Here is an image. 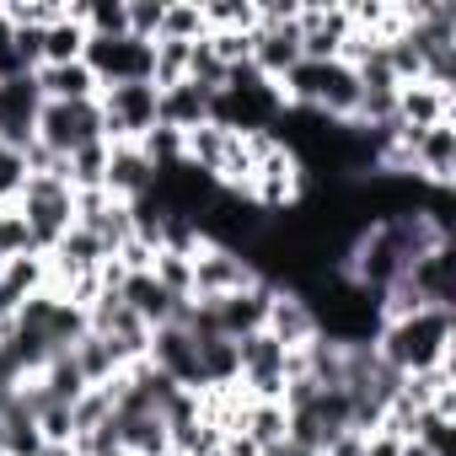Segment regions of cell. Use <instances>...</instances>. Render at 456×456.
<instances>
[{"label":"cell","mask_w":456,"mask_h":456,"mask_svg":"<svg viewBox=\"0 0 456 456\" xmlns=\"http://www.w3.org/2000/svg\"><path fill=\"white\" fill-rule=\"evenodd\" d=\"M156 124L161 129H177V134H193L199 124H209V92H199L193 81L161 86L156 92Z\"/></svg>","instance_id":"cell-14"},{"label":"cell","mask_w":456,"mask_h":456,"mask_svg":"<svg viewBox=\"0 0 456 456\" xmlns=\"http://www.w3.org/2000/svg\"><path fill=\"white\" fill-rule=\"evenodd\" d=\"M60 177H65L76 193H86V188H102V177H108V140H97V145H81L76 156H65Z\"/></svg>","instance_id":"cell-21"},{"label":"cell","mask_w":456,"mask_h":456,"mask_svg":"<svg viewBox=\"0 0 456 456\" xmlns=\"http://www.w3.org/2000/svg\"><path fill=\"white\" fill-rule=\"evenodd\" d=\"M38 81L33 76H17V81H0V145L12 151H28L33 145V129H38Z\"/></svg>","instance_id":"cell-8"},{"label":"cell","mask_w":456,"mask_h":456,"mask_svg":"<svg viewBox=\"0 0 456 456\" xmlns=\"http://www.w3.org/2000/svg\"><path fill=\"white\" fill-rule=\"evenodd\" d=\"M12 258H44L33 248V232H28V220L17 204H0V264H12Z\"/></svg>","instance_id":"cell-25"},{"label":"cell","mask_w":456,"mask_h":456,"mask_svg":"<svg viewBox=\"0 0 456 456\" xmlns=\"http://www.w3.org/2000/svg\"><path fill=\"white\" fill-rule=\"evenodd\" d=\"M264 333H269V338H280V344L296 354V349H306V344H312L322 328H317V312H312V301H306L301 290H274Z\"/></svg>","instance_id":"cell-12"},{"label":"cell","mask_w":456,"mask_h":456,"mask_svg":"<svg viewBox=\"0 0 456 456\" xmlns=\"http://www.w3.org/2000/svg\"><path fill=\"white\" fill-rule=\"evenodd\" d=\"M301 54L306 60H344V44L354 38L349 6H301Z\"/></svg>","instance_id":"cell-7"},{"label":"cell","mask_w":456,"mask_h":456,"mask_svg":"<svg viewBox=\"0 0 456 456\" xmlns=\"http://www.w3.org/2000/svg\"><path fill=\"white\" fill-rule=\"evenodd\" d=\"M204 28L209 33H253L258 28V6L253 0H204Z\"/></svg>","instance_id":"cell-22"},{"label":"cell","mask_w":456,"mask_h":456,"mask_svg":"<svg viewBox=\"0 0 456 456\" xmlns=\"http://www.w3.org/2000/svg\"><path fill=\"white\" fill-rule=\"evenodd\" d=\"M129 0H86V38H124Z\"/></svg>","instance_id":"cell-26"},{"label":"cell","mask_w":456,"mask_h":456,"mask_svg":"<svg viewBox=\"0 0 456 456\" xmlns=\"http://www.w3.org/2000/svg\"><path fill=\"white\" fill-rule=\"evenodd\" d=\"M156 161L140 151V145H108V177H102V188L118 199V204H140L151 188H156Z\"/></svg>","instance_id":"cell-10"},{"label":"cell","mask_w":456,"mask_h":456,"mask_svg":"<svg viewBox=\"0 0 456 456\" xmlns=\"http://www.w3.org/2000/svg\"><path fill=\"white\" fill-rule=\"evenodd\" d=\"M145 360H151L167 381H177L183 392H199V354H193V333H188V328H177V322L156 328Z\"/></svg>","instance_id":"cell-11"},{"label":"cell","mask_w":456,"mask_h":456,"mask_svg":"<svg viewBox=\"0 0 456 456\" xmlns=\"http://www.w3.org/2000/svg\"><path fill=\"white\" fill-rule=\"evenodd\" d=\"M33 81H38L44 102H97V92H102L97 76L86 70V60H76V65H38Z\"/></svg>","instance_id":"cell-15"},{"label":"cell","mask_w":456,"mask_h":456,"mask_svg":"<svg viewBox=\"0 0 456 456\" xmlns=\"http://www.w3.org/2000/svg\"><path fill=\"white\" fill-rule=\"evenodd\" d=\"M33 140L65 161V156H76L81 145L108 140V134H102V108H97V102H44Z\"/></svg>","instance_id":"cell-4"},{"label":"cell","mask_w":456,"mask_h":456,"mask_svg":"<svg viewBox=\"0 0 456 456\" xmlns=\"http://www.w3.org/2000/svg\"><path fill=\"white\" fill-rule=\"evenodd\" d=\"M49 440L38 429V413L22 403V392H12V403L0 408V451L6 456H38Z\"/></svg>","instance_id":"cell-17"},{"label":"cell","mask_w":456,"mask_h":456,"mask_svg":"<svg viewBox=\"0 0 456 456\" xmlns=\"http://www.w3.org/2000/svg\"><path fill=\"white\" fill-rule=\"evenodd\" d=\"M86 70L97 76V86H124V81H151L156 70V44L140 38H86ZM156 86V81H151Z\"/></svg>","instance_id":"cell-5"},{"label":"cell","mask_w":456,"mask_h":456,"mask_svg":"<svg viewBox=\"0 0 456 456\" xmlns=\"http://www.w3.org/2000/svg\"><path fill=\"white\" fill-rule=\"evenodd\" d=\"M161 38H172V44H204V38H209V28H204V12H199V0H167Z\"/></svg>","instance_id":"cell-23"},{"label":"cell","mask_w":456,"mask_h":456,"mask_svg":"<svg viewBox=\"0 0 456 456\" xmlns=\"http://www.w3.org/2000/svg\"><path fill=\"white\" fill-rule=\"evenodd\" d=\"M237 429H242V435H248V440H253L264 456H269V451H274V445L290 435V413H285L280 403H242V419H237Z\"/></svg>","instance_id":"cell-18"},{"label":"cell","mask_w":456,"mask_h":456,"mask_svg":"<svg viewBox=\"0 0 456 456\" xmlns=\"http://www.w3.org/2000/svg\"><path fill=\"white\" fill-rule=\"evenodd\" d=\"M38 54H44V65H76L86 54V28L65 12L54 28H44V49Z\"/></svg>","instance_id":"cell-19"},{"label":"cell","mask_w":456,"mask_h":456,"mask_svg":"<svg viewBox=\"0 0 456 456\" xmlns=\"http://www.w3.org/2000/svg\"><path fill=\"white\" fill-rule=\"evenodd\" d=\"M102 108V134L108 145H140L156 129V86L151 81H124V86H102L97 92Z\"/></svg>","instance_id":"cell-3"},{"label":"cell","mask_w":456,"mask_h":456,"mask_svg":"<svg viewBox=\"0 0 456 456\" xmlns=\"http://www.w3.org/2000/svg\"><path fill=\"white\" fill-rule=\"evenodd\" d=\"M118 296H124V306H129L151 333L167 328V322H177V312H183V301H177L151 269H145V274H124V280H118Z\"/></svg>","instance_id":"cell-13"},{"label":"cell","mask_w":456,"mask_h":456,"mask_svg":"<svg viewBox=\"0 0 456 456\" xmlns=\"http://www.w3.org/2000/svg\"><path fill=\"white\" fill-rule=\"evenodd\" d=\"M140 151H145V156L156 161V172H161V167H177V161H183V134H177V129H161V124H156V129H151V134L140 140Z\"/></svg>","instance_id":"cell-29"},{"label":"cell","mask_w":456,"mask_h":456,"mask_svg":"<svg viewBox=\"0 0 456 456\" xmlns=\"http://www.w3.org/2000/svg\"><path fill=\"white\" fill-rule=\"evenodd\" d=\"M113 456H129V451H113Z\"/></svg>","instance_id":"cell-33"},{"label":"cell","mask_w":456,"mask_h":456,"mask_svg":"<svg viewBox=\"0 0 456 456\" xmlns=\"http://www.w3.org/2000/svg\"><path fill=\"white\" fill-rule=\"evenodd\" d=\"M445 118H456L451 92L424 86V81H408V86L397 92V124H403V129H429V124H445Z\"/></svg>","instance_id":"cell-16"},{"label":"cell","mask_w":456,"mask_h":456,"mask_svg":"<svg viewBox=\"0 0 456 456\" xmlns=\"http://www.w3.org/2000/svg\"><path fill=\"white\" fill-rule=\"evenodd\" d=\"M49 285V264L44 258H12V264H0V290H6L12 306H22L28 296H38Z\"/></svg>","instance_id":"cell-20"},{"label":"cell","mask_w":456,"mask_h":456,"mask_svg":"<svg viewBox=\"0 0 456 456\" xmlns=\"http://www.w3.org/2000/svg\"><path fill=\"white\" fill-rule=\"evenodd\" d=\"M188 49H193V44H172V38H156V70H151L156 92H161V86H177V81L188 76Z\"/></svg>","instance_id":"cell-27"},{"label":"cell","mask_w":456,"mask_h":456,"mask_svg":"<svg viewBox=\"0 0 456 456\" xmlns=\"http://www.w3.org/2000/svg\"><path fill=\"white\" fill-rule=\"evenodd\" d=\"M0 456H6V451H0Z\"/></svg>","instance_id":"cell-34"},{"label":"cell","mask_w":456,"mask_h":456,"mask_svg":"<svg viewBox=\"0 0 456 456\" xmlns=\"http://www.w3.org/2000/svg\"><path fill=\"white\" fill-rule=\"evenodd\" d=\"M248 285H258V269L242 253L215 248V242H204L193 253V301H220V296H237Z\"/></svg>","instance_id":"cell-6"},{"label":"cell","mask_w":456,"mask_h":456,"mask_svg":"<svg viewBox=\"0 0 456 456\" xmlns=\"http://www.w3.org/2000/svg\"><path fill=\"white\" fill-rule=\"evenodd\" d=\"M167 456H183V451H167Z\"/></svg>","instance_id":"cell-32"},{"label":"cell","mask_w":456,"mask_h":456,"mask_svg":"<svg viewBox=\"0 0 456 456\" xmlns=\"http://www.w3.org/2000/svg\"><path fill=\"white\" fill-rule=\"evenodd\" d=\"M403 456H440V451H429V445H419V440H403Z\"/></svg>","instance_id":"cell-31"},{"label":"cell","mask_w":456,"mask_h":456,"mask_svg":"<svg viewBox=\"0 0 456 456\" xmlns=\"http://www.w3.org/2000/svg\"><path fill=\"white\" fill-rule=\"evenodd\" d=\"M161 17H167V0H129V38L156 44L161 38Z\"/></svg>","instance_id":"cell-28"},{"label":"cell","mask_w":456,"mask_h":456,"mask_svg":"<svg viewBox=\"0 0 456 456\" xmlns=\"http://www.w3.org/2000/svg\"><path fill=\"white\" fill-rule=\"evenodd\" d=\"M22 183H28V156L12 151V145H0V204H17Z\"/></svg>","instance_id":"cell-30"},{"label":"cell","mask_w":456,"mask_h":456,"mask_svg":"<svg viewBox=\"0 0 456 456\" xmlns=\"http://www.w3.org/2000/svg\"><path fill=\"white\" fill-rule=\"evenodd\" d=\"M451 338H456V312H440V306H424L413 317H392L376 328V354L408 381L419 370H435V365H451Z\"/></svg>","instance_id":"cell-1"},{"label":"cell","mask_w":456,"mask_h":456,"mask_svg":"<svg viewBox=\"0 0 456 456\" xmlns=\"http://www.w3.org/2000/svg\"><path fill=\"white\" fill-rule=\"evenodd\" d=\"M70 360L81 365V376H86V387H102V381H113V376L124 370V365L113 360V349H108V344H102V338H97L92 328H86V338H81V344L70 349Z\"/></svg>","instance_id":"cell-24"},{"label":"cell","mask_w":456,"mask_h":456,"mask_svg":"<svg viewBox=\"0 0 456 456\" xmlns=\"http://www.w3.org/2000/svg\"><path fill=\"white\" fill-rule=\"evenodd\" d=\"M17 209L28 220V232H33V248L38 253H54V242L76 225V188L54 172H33L17 193Z\"/></svg>","instance_id":"cell-2"},{"label":"cell","mask_w":456,"mask_h":456,"mask_svg":"<svg viewBox=\"0 0 456 456\" xmlns=\"http://www.w3.org/2000/svg\"><path fill=\"white\" fill-rule=\"evenodd\" d=\"M301 60H306V54H301V28H296V22H258V28H253V65H258L264 81L280 86Z\"/></svg>","instance_id":"cell-9"}]
</instances>
